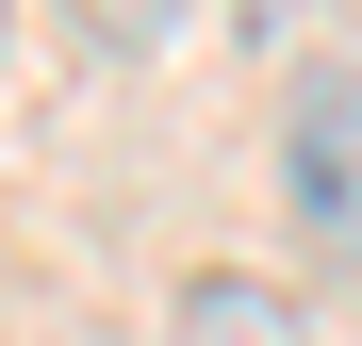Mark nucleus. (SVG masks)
I'll return each mask as SVG.
<instances>
[{"label":"nucleus","mask_w":362,"mask_h":346,"mask_svg":"<svg viewBox=\"0 0 362 346\" xmlns=\"http://www.w3.org/2000/svg\"><path fill=\"white\" fill-rule=\"evenodd\" d=\"M280 182H296V231H313L329 264H362V83H346V67L296 83V115H280Z\"/></svg>","instance_id":"obj_1"},{"label":"nucleus","mask_w":362,"mask_h":346,"mask_svg":"<svg viewBox=\"0 0 362 346\" xmlns=\"http://www.w3.org/2000/svg\"><path fill=\"white\" fill-rule=\"evenodd\" d=\"M181 346H313V330H296V297H264V280H181Z\"/></svg>","instance_id":"obj_2"},{"label":"nucleus","mask_w":362,"mask_h":346,"mask_svg":"<svg viewBox=\"0 0 362 346\" xmlns=\"http://www.w3.org/2000/svg\"><path fill=\"white\" fill-rule=\"evenodd\" d=\"M165 17H181V0H83V33H99V50H148Z\"/></svg>","instance_id":"obj_3"}]
</instances>
